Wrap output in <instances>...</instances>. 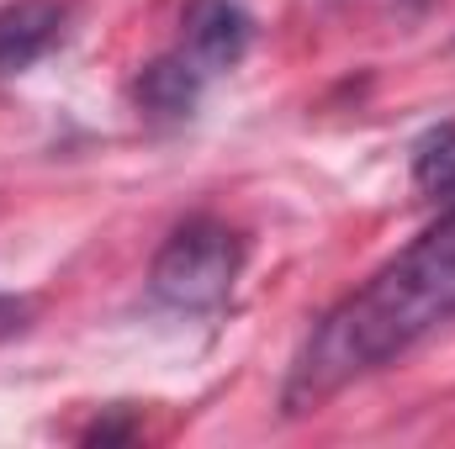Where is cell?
Here are the masks:
<instances>
[{"label": "cell", "instance_id": "obj_1", "mask_svg": "<svg viewBox=\"0 0 455 449\" xmlns=\"http://www.w3.org/2000/svg\"><path fill=\"white\" fill-rule=\"evenodd\" d=\"M451 312H455V207L313 328V338L302 343V354L291 365L286 397H281L286 413L323 407L355 375L387 365L392 354L419 343Z\"/></svg>", "mask_w": 455, "mask_h": 449}, {"label": "cell", "instance_id": "obj_2", "mask_svg": "<svg viewBox=\"0 0 455 449\" xmlns=\"http://www.w3.org/2000/svg\"><path fill=\"white\" fill-rule=\"evenodd\" d=\"M243 270V238L223 223H186L164 238V248L154 254L148 270V291L154 302L175 307V312H212L223 307L238 286Z\"/></svg>", "mask_w": 455, "mask_h": 449}, {"label": "cell", "instance_id": "obj_3", "mask_svg": "<svg viewBox=\"0 0 455 449\" xmlns=\"http://www.w3.org/2000/svg\"><path fill=\"white\" fill-rule=\"evenodd\" d=\"M249 37H254V21H249V11L238 0H186V43H180V53L191 64H202L207 75L233 69L249 53Z\"/></svg>", "mask_w": 455, "mask_h": 449}, {"label": "cell", "instance_id": "obj_4", "mask_svg": "<svg viewBox=\"0 0 455 449\" xmlns=\"http://www.w3.org/2000/svg\"><path fill=\"white\" fill-rule=\"evenodd\" d=\"M207 80L212 75L202 64H191L186 53H164V59H154L138 75L132 96H138V112L148 116V122H186V116L202 106Z\"/></svg>", "mask_w": 455, "mask_h": 449}, {"label": "cell", "instance_id": "obj_5", "mask_svg": "<svg viewBox=\"0 0 455 449\" xmlns=\"http://www.w3.org/2000/svg\"><path fill=\"white\" fill-rule=\"evenodd\" d=\"M64 37V11L53 0H16L0 11V80L32 69Z\"/></svg>", "mask_w": 455, "mask_h": 449}, {"label": "cell", "instance_id": "obj_6", "mask_svg": "<svg viewBox=\"0 0 455 449\" xmlns=\"http://www.w3.org/2000/svg\"><path fill=\"white\" fill-rule=\"evenodd\" d=\"M413 180L429 196H451L455 201V122L435 127L419 148H413Z\"/></svg>", "mask_w": 455, "mask_h": 449}, {"label": "cell", "instance_id": "obj_7", "mask_svg": "<svg viewBox=\"0 0 455 449\" xmlns=\"http://www.w3.org/2000/svg\"><path fill=\"white\" fill-rule=\"evenodd\" d=\"M0 312H11V302H0Z\"/></svg>", "mask_w": 455, "mask_h": 449}]
</instances>
